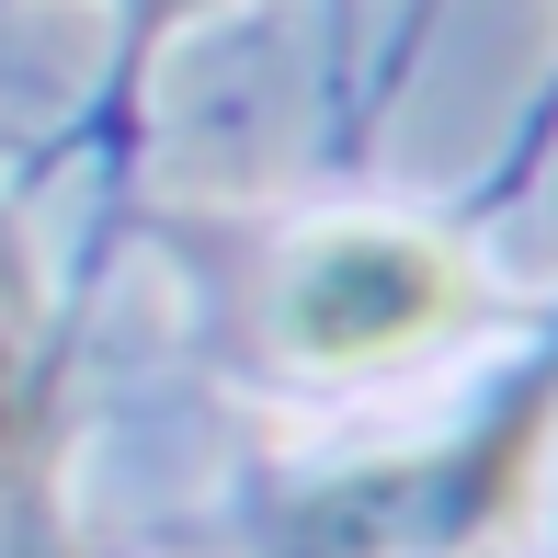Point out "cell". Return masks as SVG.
<instances>
[{"label":"cell","mask_w":558,"mask_h":558,"mask_svg":"<svg viewBox=\"0 0 558 558\" xmlns=\"http://www.w3.org/2000/svg\"><path fill=\"white\" fill-rule=\"evenodd\" d=\"M468 319V263L434 240V228L399 217H331L286 251V296H274V331H286L296 365L319 376H365L399 365V353L445 342Z\"/></svg>","instance_id":"cell-1"},{"label":"cell","mask_w":558,"mask_h":558,"mask_svg":"<svg viewBox=\"0 0 558 558\" xmlns=\"http://www.w3.org/2000/svg\"><path fill=\"white\" fill-rule=\"evenodd\" d=\"M547 411H558V365H547L536 388L513 399V422H501V434H468V445L411 456V468L365 478V490H342V501H308V536H296V558H399V547H468L478 524L501 513V490H513V478L536 468Z\"/></svg>","instance_id":"cell-2"},{"label":"cell","mask_w":558,"mask_h":558,"mask_svg":"<svg viewBox=\"0 0 558 558\" xmlns=\"http://www.w3.org/2000/svg\"><path fill=\"white\" fill-rule=\"evenodd\" d=\"M0 558H58V353L12 240H0Z\"/></svg>","instance_id":"cell-3"},{"label":"cell","mask_w":558,"mask_h":558,"mask_svg":"<svg viewBox=\"0 0 558 558\" xmlns=\"http://www.w3.org/2000/svg\"><path fill=\"white\" fill-rule=\"evenodd\" d=\"M148 12H194V0H148Z\"/></svg>","instance_id":"cell-4"}]
</instances>
